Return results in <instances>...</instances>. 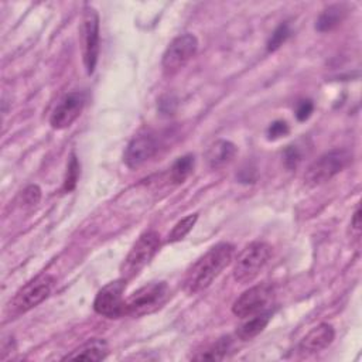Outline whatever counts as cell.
<instances>
[{
  "instance_id": "1",
  "label": "cell",
  "mask_w": 362,
  "mask_h": 362,
  "mask_svg": "<svg viewBox=\"0 0 362 362\" xmlns=\"http://www.w3.org/2000/svg\"><path fill=\"white\" fill-rule=\"evenodd\" d=\"M235 255V246L229 242H221L209 247L187 270L182 287L188 294H197L208 288L212 281L229 266Z\"/></svg>"
},
{
  "instance_id": "2",
  "label": "cell",
  "mask_w": 362,
  "mask_h": 362,
  "mask_svg": "<svg viewBox=\"0 0 362 362\" xmlns=\"http://www.w3.org/2000/svg\"><path fill=\"white\" fill-rule=\"evenodd\" d=\"M273 249L263 240H255L246 245L238 255L233 266V279L246 284L253 281L272 257Z\"/></svg>"
},
{
  "instance_id": "3",
  "label": "cell",
  "mask_w": 362,
  "mask_h": 362,
  "mask_svg": "<svg viewBox=\"0 0 362 362\" xmlns=\"http://www.w3.org/2000/svg\"><path fill=\"white\" fill-rule=\"evenodd\" d=\"M160 246L161 238L158 232L146 230L141 233L120 264V277L126 281L134 279L157 255Z\"/></svg>"
},
{
  "instance_id": "4",
  "label": "cell",
  "mask_w": 362,
  "mask_h": 362,
  "mask_svg": "<svg viewBox=\"0 0 362 362\" xmlns=\"http://www.w3.org/2000/svg\"><path fill=\"white\" fill-rule=\"evenodd\" d=\"M55 280L51 274L42 273L25 283L10 300L7 311L10 315L24 314L41 304L51 293Z\"/></svg>"
},
{
  "instance_id": "5",
  "label": "cell",
  "mask_w": 362,
  "mask_h": 362,
  "mask_svg": "<svg viewBox=\"0 0 362 362\" xmlns=\"http://www.w3.org/2000/svg\"><path fill=\"white\" fill-rule=\"evenodd\" d=\"M170 288L165 281H153L136 290L124 300V315L141 317L158 310L168 298Z\"/></svg>"
},
{
  "instance_id": "6",
  "label": "cell",
  "mask_w": 362,
  "mask_h": 362,
  "mask_svg": "<svg viewBox=\"0 0 362 362\" xmlns=\"http://www.w3.org/2000/svg\"><path fill=\"white\" fill-rule=\"evenodd\" d=\"M351 157L346 148H332L324 153L307 168L304 182L310 187H315L329 181L349 164Z\"/></svg>"
},
{
  "instance_id": "7",
  "label": "cell",
  "mask_w": 362,
  "mask_h": 362,
  "mask_svg": "<svg viewBox=\"0 0 362 362\" xmlns=\"http://www.w3.org/2000/svg\"><path fill=\"white\" fill-rule=\"evenodd\" d=\"M274 301V288L269 283L256 284L245 290L232 304V313L239 318H249L269 311Z\"/></svg>"
},
{
  "instance_id": "8",
  "label": "cell",
  "mask_w": 362,
  "mask_h": 362,
  "mask_svg": "<svg viewBox=\"0 0 362 362\" xmlns=\"http://www.w3.org/2000/svg\"><path fill=\"white\" fill-rule=\"evenodd\" d=\"M81 38H82V54L83 64L88 75H92L99 57V16L93 7L86 6L83 10Z\"/></svg>"
},
{
  "instance_id": "9",
  "label": "cell",
  "mask_w": 362,
  "mask_h": 362,
  "mask_svg": "<svg viewBox=\"0 0 362 362\" xmlns=\"http://www.w3.org/2000/svg\"><path fill=\"white\" fill-rule=\"evenodd\" d=\"M198 40L194 34L185 33L175 37L163 54L161 65L167 75H173L180 71L197 52Z\"/></svg>"
},
{
  "instance_id": "10",
  "label": "cell",
  "mask_w": 362,
  "mask_h": 362,
  "mask_svg": "<svg viewBox=\"0 0 362 362\" xmlns=\"http://www.w3.org/2000/svg\"><path fill=\"white\" fill-rule=\"evenodd\" d=\"M126 280L117 279L105 284L96 294L93 300V310L106 318H120L124 317V298L123 293L126 290Z\"/></svg>"
},
{
  "instance_id": "11",
  "label": "cell",
  "mask_w": 362,
  "mask_h": 362,
  "mask_svg": "<svg viewBox=\"0 0 362 362\" xmlns=\"http://www.w3.org/2000/svg\"><path fill=\"white\" fill-rule=\"evenodd\" d=\"M85 106V96L81 92L66 93L54 107L49 116L51 127L57 130H64L69 127L82 113Z\"/></svg>"
},
{
  "instance_id": "12",
  "label": "cell",
  "mask_w": 362,
  "mask_h": 362,
  "mask_svg": "<svg viewBox=\"0 0 362 362\" xmlns=\"http://www.w3.org/2000/svg\"><path fill=\"white\" fill-rule=\"evenodd\" d=\"M158 150L157 139L150 133L134 136L126 146L123 161L129 168H139L148 161Z\"/></svg>"
},
{
  "instance_id": "13",
  "label": "cell",
  "mask_w": 362,
  "mask_h": 362,
  "mask_svg": "<svg viewBox=\"0 0 362 362\" xmlns=\"http://www.w3.org/2000/svg\"><path fill=\"white\" fill-rule=\"evenodd\" d=\"M335 337V331L331 324L322 322L311 328L298 342L297 351L301 356H310L328 348Z\"/></svg>"
},
{
  "instance_id": "14",
  "label": "cell",
  "mask_w": 362,
  "mask_h": 362,
  "mask_svg": "<svg viewBox=\"0 0 362 362\" xmlns=\"http://www.w3.org/2000/svg\"><path fill=\"white\" fill-rule=\"evenodd\" d=\"M236 153L238 147L232 141L219 139L208 146L205 151V161L209 168L218 170L228 165L235 158Z\"/></svg>"
},
{
  "instance_id": "15",
  "label": "cell",
  "mask_w": 362,
  "mask_h": 362,
  "mask_svg": "<svg viewBox=\"0 0 362 362\" xmlns=\"http://www.w3.org/2000/svg\"><path fill=\"white\" fill-rule=\"evenodd\" d=\"M107 344L100 338H93L86 341L83 345L64 356V359H74V361H102L107 355Z\"/></svg>"
},
{
  "instance_id": "16",
  "label": "cell",
  "mask_w": 362,
  "mask_h": 362,
  "mask_svg": "<svg viewBox=\"0 0 362 362\" xmlns=\"http://www.w3.org/2000/svg\"><path fill=\"white\" fill-rule=\"evenodd\" d=\"M346 8L344 4H331L327 8L321 11V14L317 18L315 23V30L320 33H327L338 27L342 20L346 16Z\"/></svg>"
},
{
  "instance_id": "17",
  "label": "cell",
  "mask_w": 362,
  "mask_h": 362,
  "mask_svg": "<svg viewBox=\"0 0 362 362\" xmlns=\"http://www.w3.org/2000/svg\"><path fill=\"white\" fill-rule=\"evenodd\" d=\"M270 318H272V311L270 310L250 317L245 324H242L238 328L236 337L242 341H249V339L257 337L267 327Z\"/></svg>"
},
{
  "instance_id": "18",
  "label": "cell",
  "mask_w": 362,
  "mask_h": 362,
  "mask_svg": "<svg viewBox=\"0 0 362 362\" xmlns=\"http://www.w3.org/2000/svg\"><path fill=\"white\" fill-rule=\"evenodd\" d=\"M232 346V339L230 337H221L215 342L209 344L204 351H198L199 354L194 355L192 359L198 361H219L223 359L228 354V351Z\"/></svg>"
},
{
  "instance_id": "19",
  "label": "cell",
  "mask_w": 362,
  "mask_h": 362,
  "mask_svg": "<svg viewBox=\"0 0 362 362\" xmlns=\"http://www.w3.org/2000/svg\"><path fill=\"white\" fill-rule=\"evenodd\" d=\"M194 165H195V158L192 154H185L182 157H178L170 168V180L175 184L184 182L192 173Z\"/></svg>"
},
{
  "instance_id": "20",
  "label": "cell",
  "mask_w": 362,
  "mask_h": 362,
  "mask_svg": "<svg viewBox=\"0 0 362 362\" xmlns=\"http://www.w3.org/2000/svg\"><path fill=\"white\" fill-rule=\"evenodd\" d=\"M197 219H198V214H191V215H187L185 218L180 219V221L173 226L171 232L168 233L167 242H168V243H175V242L182 240V239L191 232V229L194 228Z\"/></svg>"
},
{
  "instance_id": "21",
  "label": "cell",
  "mask_w": 362,
  "mask_h": 362,
  "mask_svg": "<svg viewBox=\"0 0 362 362\" xmlns=\"http://www.w3.org/2000/svg\"><path fill=\"white\" fill-rule=\"evenodd\" d=\"M291 31H290V25L287 23H281L270 35L269 41H267V51L273 52L276 49H279L283 42H286V40L290 37Z\"/></svg>"
},
{
  "instance_id": "22",
  "label": "cell",
  "mask_w": 362,
  "mask_h": 362,
  "mask_svg": "<svg viewBox=\"0 0 362 362\" xmlns=\"http://www.w3.org/2000/svg\"><path fill=\"white\" fill-rule=\"evenodd\" d=\"M78 177H79V163L75 154L71 156L68 165H66V174H65V180H64V191L65 192H71L78 182Z\"/></svg>"
},
{
  "instance_id": "23",
  "label": "cell",
  "mask_w": 362,
  "mask_h": 362,
  "mask_svg": "<svg viewBox=\"0 0 362 362\" xmlns=\"http://www.w3.org/2000/svg\"><path fill=\"white\" fill-rule=\"evenodd\" d=\"M283 160H284V165L288 170H293L298 165V163L301 161V151L298 150L297 146H287L284 153H283Z\"/></svg>"
},
{
  "instance_id": "24",
  "label": "cell",
  "mask_w": 362,
  "mask_h": 362,
  "mask_svg": "<svg viewBox=\"0 0 362 362\" xmlns=\"http://www.w3.org/2000/svg\"><path fill=\"white\" fill-rule=\"evenodd\" d=\"M288 133V124L284 120H276L267 127V139L277 140Z\"/></svg>"
},
{
  "instance_id": "25",
  "label": "cell",
  "mask_w": 362,
  "mask_h": 362,
  "mask_svg": "<svg viewBox=\"0 0 362 362\" xmlns=\"http://www.w3.org/2000/svg\"><path fill=\"white\" fill-rule=\"evenodd\" d=\"M21 198H23V204L24 205H28V206H33L35 205L40 198H41V189L38 188V185H28L23 194H21Z\"/></svg>"
},
{
  "instance_id": "26",
  "label": "cell",
  "mask_w": 362,
  "mask_h": 362,
  "mask_svg": "<svg viewBox=\"0 0 362 362\" xmlns=\"http://www.w3.org/2000/svg\"><path fill=\"white\" fill-rule=\"evenodd\" d=\"M313 109H314V105H313L311 100H308V99L307 100H300L297 107H296V117H297V120H300V122L307 120L311 116Z\"/></svg>"
},
{
  "instance_id": "27",
  "label": "cell",
  "mask_w": 362,
  "mask_h": 362,
  "mask_svg": "<svg viewBox=\"0 0 362 362\" xmlns=\"http://www.w3.org/2000/svg\"><path fill=\"white\" fill-rule=\"evenodd\" d=\"M351 226L359 232L361 230V208L356 206L355 212H354V216H352V221H351Z\"/></svg>"
}]
</instances>
